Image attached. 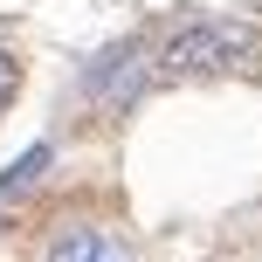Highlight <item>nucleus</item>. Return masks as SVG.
<instances>
[{
    "mask_svg": "<svg viewBox=\"0 0 262 262\" xmlns=\"http://www.w3.org/2000/svg\"><path fill=\"white\" fill-rule=\"evenodd\" d=\"M255 49H262V35L242 28V21H186V28L166 35V49H159L152 62L166 69V76H221V69L249 62Z\"/></svg>",
    "mask_w": 262,
    "mask_h": 262,
    "instance_id": "1",
    "label": "nucleus"
},
{
    "mask_svg": "<svg viewBox=\"0 0 262 262\" xmlns=\"http://www.w3.org/2000/svg\"><path fill=\"white\" fill-rule=\"evenodd\" d=\"M152 76H159V62L138 49V41H118V49H104V55H90V62H83V90H90L104 111H118V118L145 104Z\"/></svg>",
    "mask_w": 262,
    "mask_h": 262,
    "instance_id": "2",
    "label": "nucleus"
},
{
    "mask_svg": "<svg viewBox=\"0 0 262 262\" xmlns=\"http://www.w3.org/2000/svg\"><path fill=\"white\" fill-rule=\"evenodd\" d=\"M104 249H111V235L97 221H69V228L49 235V255H41V262H97Z\"/></svg>",
    "mask_w": 262,
    "mask_h": 262,
    "instance_id": "3",
    "label": "nucleus"
},
{
    "mask_svg": "<svg viewBox=\"0 0 262 262\" xmlns=\"http://www.w3.org/2000/svg\"><path fill=\"white\" fill-rule=\"evenodd\" d=\"M49 166H55V145H49V138H41V145H28V152L14 159L7 172H0V200H21L28 186H41V172H49Z\"/></svg>",
    "mask_w": 262,
    "mask_h": 262,
    "instance_id": "4",
    "label": "nucleus"
},
{
    "mask_svg": "<svg viewBox=\"0 0 262 262\" xmlns=\"http://www.w3.org/2000/svg\"><path fill=\"white\" fill-rule=\"evenodd\" d=\"M14 97H21V55H14V49H0V118L14 111Z\"/></svg>",
    "mask_w": 262,
    "mask_h": 262,
    "instance_id": "5",
    "label": "nucleus"
},
{
    "mask_svg": "<svg viewBox=\"0 0 262 262\" xmlns=\"http://www.w3.org/2000/svg\"><path fill=\"white\" fill-rule=\"evenodd\" d=\"M97 262H131V249H124V242H111V249L97 255Z\"/></svg>",
    "mask_w": 262,
    "mask_h": 262,
    "instance_id": "6",
    "label": "nucleus"
}]
</instances>
